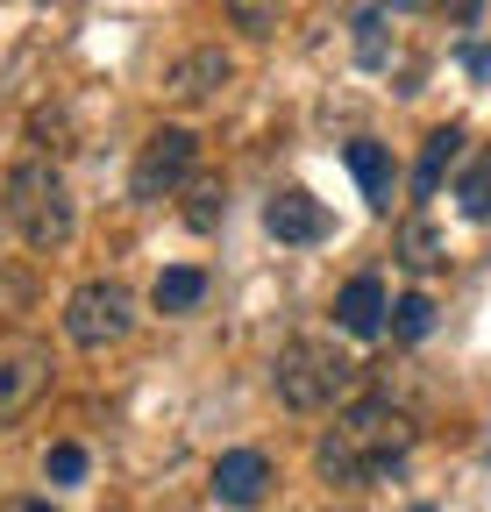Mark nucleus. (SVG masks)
I'll return each mask as SVG.
<instances>
[{
    "label": "nucleus",
    "mask_w": 491,
    "mask_h": 512,
    "mask_svg": "<svg viewBox=\"0 0 491 512\" xmlns=\"http://www.w3.org/2000/svg\"><path fill=\"white\" fill-rule=\"evenodd\" d=\"M406 448H413V420H406L392 399H356V406H342V420L321 434L314 470H321V484L356 491V484L385 477L392 463H406Z\"/></svg>",
    "instance_id": "obj_1"
},
{
    "label": "nucleus",
    "mask_w": 491,
    "mask_h": 512,
    "mask_svg": "<svg viewBox=\"0 0 491 512\" xmlns=\"http://www.w3.org/2000/svg\"><path fill=\"white\" fill-rule=\"evenodd\" d=\"M0 214L15 221V235H22L29 249H65L72 228H79L72 185H65V171H57L50 157H22V164L8 171V185H0Z\"/></svg>",
    "instance_id": "obj_2"
},
{
    "label": "nucleus",
    "mask_w": 491,
    "mask_h": 512,
    "mask_svg": "<svg viewBox=\"0 0 491 512\" xmlns=\"http://www.w3.org/2000/svg\"><path fill=\"white\" fill-rule=\"evenodd\" d=\"M271 384H278V399L292 413H328L335 399H349V384H356V363L335 349V342H314V335H299L278 349L271 363Z\"/></svg>",
    "instance_id": "obj_3"
},
{
    "label": "nucleus",
    "mask_w": 491,
    "mask_h": 512,
    "mask_svg": "<svg viewBox=\"0 0 491 512\" xmlns=\"http://www.w3.org/2000/svg\"><path fill=\"white\" fill-rule=\"evenodd\" d=\"M65 335L79 349H107V342H129L136 335V292L121 278H86L65 299Z\"/></svg>",
    "instance_id": "obj_4"
},
{
    "label": "nucleus",
    "mask_w": 491,
    "mask_h": 512,
    "mask_svg": "<svg viewBox=\"0 0 491 512\" xmlns=\"http://www.w3.org/2000/svg\"><path fill=\"white\" fill-rule=\"evenodd\" d=\"M193 164H200L193 128H157V136L143 143V157H136V171H129V192L136 200H164V192H178L193 178Z\"/></svg>",
    "instance_id": "obj_5"
},
{
    "label": "nucleus",
    "mask_w": 491,
    "mask_h": 512,
    "mask_svg": "<svg viewBox=\"0 0 491 512\" xmlns=\"http://www.w3.org/2000/svg\"><path fill=\"white\" fill-rule=\"evenodd\" d=\"M50 349L43 342H8L0 349V420H22L36 399H43V384H50Z\"/></svg>",
    "instance_id": "obj_6"
},
{
    "label": "nucleus",
    "mask_w": 491,
    "mask_h": 512,
    "mask_svg": "<svg viewBox=\"0 0 491 512\" xmlns=\"http://www.w3.org/2000/svg\"><path fill=\"white\" fill-rule=\"evenodd\" d=\"M228 79H235V57H228L221 43H207V50H186V57L164 72V93H171L178 107H200V100H214Z\"/></svg>",
    "instance_id": "obj_7"
},
{
    "label": "nucleus",
    "mask_w": 491,
    "mask_h": 512,
    "mask_svg": "<svg viewBox=\"0 0 491 512\" xmlns=\"http://www.w3.org/2000/svg\"><path fill=\"white\" fill-rule=\"evenodd\" d=\"M264 491H271V456H264V448H228V456L214 463V498L221 505L250 512Z\"/></svg>",
    "instance_id": "obj_8"
},
{
    "label": "nucleus",
    "mask_w": 491,
    "mask_h": 512,
    "mask_svg": "<svg viewBox=\"0 0 491 512\" xmlns=\"http://www.w3.org/2000/svg\"><path fill=\"white\" fill-rule=\"evenodd\" d=\"M385 285L371 278V271H363V278H349L342 292H335V328L342 335H356V342H371V335H385Z\"/></svg>",
    "instance_id": "obj_9"
},
{
    "label": "nucleus",
    "mask_w": 491,
    "mask_h": 512,
    "mask_svg": "<svg viewBox=\"0 0 491 512\" xmlns=\"http://www.w3.org/2000/svg\"><path fill=\"white\" fill-rule=\"evenodd\" d=\"M264 228L278 242H321L328 235V207L314 200V192H278V200L264 207Z\"/></svg>",
    "instance_id": "obj_10"
},
{
    "label": "nucleus",
    "mask_w": 491,
    "mask_h": 512,
    "mask_svg": "<svg viewBox=\"0 0 491 512\" xmlns=\"http://www.w3.org/2000/svg\"><path fill=\"white\" fill-rule=\"evenodd\" d=\"M349 171H356V185H363V200L385 214V207H392V185H399L392 150H385V143H371V136H356V143H349Z\"/></svg>",
    "instance_id": "obj_11"
},
{
    "label": "nucleus",
    "mask_w": 491,
    "mask_h": 512,
    "mask_svg": "<svg viewBox=\"0 0 491 512\" xmlns=\"http://www.w3.org/2000/svg\"><path fill=\"white\" fill-rule=\"evenodd\" d=\"M456 157H463V128L449 121V128H435V136L420 143V164H413V192H420V200H435V192H442V178H449Z\"/></svg>",
    "instance_id": "obj_12"
},
{
    "label": "nucleus",
    "mask_w": 491,
    "mask_h": 512,
    "mask_svg": "<svg viewBox=\"0 0 491 512\" xmlns=\"http://www.w3.org/2000/svg\"><path fill=\"white\" fill-rule=\"evenodd\" d=\"M207 299V271L200 264H171V271H157V285H150V306L157 313H193Z\"/></svg>",
    "instance_id": "obj_13"
},
{
    "label": "nucleus",
    "mask_w": 491,
    "mask_h": 512,
    "mask_svg": "<svg viewBox=\"0 0 491 512\" xmlns=\"http://www.w3.org/2000/svg\"><path fill=\"white\" fill-rule=\"evenodd\" d=\"M399 264L427 278V271H435V264H442V235H435V228H427V221H406V228H399Z\"/></svg>",
    "instance_id": "obj_14"
},
{
    "label": "nucleus",
    "mask_w": 491,
    "mask_h": 512,
    "mask_svg": "<svg viewBox=\"0 0 491 512\" xmlns=\"http://www.w3.org/2000/svg\"><path fill=\"white\" fill-rule=\"evenodd\" d=\"M228 8V22L242 29V36H271L278 22H285V0H221Z\"/></svg>",
    "instance_id": "obj_15"
},
{
    "label": "nucleus",
    "mask_w": 491,
    "mask_h": 512,
    "mask_svg": "<svg viewBox=\"0 0 491 512\" xmlns=\"http://www.w3.org/2000/svg\"><path fill=\"white\" fill-rule=\"evenodd\" d=\"M392 335H399V342L435 335V299H427V292H406V299L392 306Z\"/></svg>",
    "instance_id": "obj_16"
},
{
    "label": "nucleus",
    "mask_w": 491,
    "mask_h": 512,
    "mask_svg": "<svg viewBox=\"0 0 491 512\" xmlns=\"http://www.w3.org/2000/svg\"><path fill=\"white\" fill-rule=\"evenodd\" d=\"M456 200H463V214H470V221H491V157H477V164L463 171Z\"/></svg>",
    "instance_id": "obj_17"
},
{
    "label": "nucleus",
    "mask_w": 491,
    "mask_h": 512,
    "mask_svg": "<svg viewBox=\"0 0 491 512\" xmlns=\"http://www.w3.org/2000/svg\"><path fill=\"white\" fill-rule=\"evenodd\" d=\"M43 470H50V484H86V448L79 441H57Z\"/></svg>",
    "instance_id": "obj_18"
},
{
    "label": "nucleus",
    "mask_w": 491,
    "mask_h": 512,
    "mask_svg": "<svg viewBox=\"0 0 491 512\" xmlns=\"http://www.w3.org/2000/svg\"><path fill=\"white\" fill-rule=\"evenodd\" d=\"M221 207H228V200H221V185H214V178H200V185H193V207H186V221H193L200 235H214Z\"/></svg>",
    "instance_id": "obj_19"
},
{
    "label": "nucleus",
    "mask_w": 491,
    "mask_h": 512,
    "mask_svg": "<svg viewBox=\"0 0 491 512\" xmlns=\"http://www.w3.org/2000/svg\"><path fill=\"white\" fill-rule=\"evenodd\" d=\"M356 57L363 64H385V22H378V8L356 15Z\"/></svg>",
    "instance_id": "obj_20"
},
{
    "label": "nucleus",
    "mask_w": 491,
    "mask_h": 512,
    "mask_svg": "<svg viewBox=\"0 0 491 512\" xmlns=\"http://www.w3.org/2000/svg\"><path fill=\"white\" fill-rule=\"evenodd\" d=\"M0 512H57V505H50V498H8Z\"/></svg>",
    "instance_id": "obj_21"
},
{
    "label": "nucleus",
    "mask_w": 491,
    "mask_h": 512,
    "mask_svg": "<svg viewBox=\"0 0 491 512\" xmlns=\"http://www.w3.org/2000/svg\"><path fill=\"white\" fill-rule=\"evenodd\" d=\"M463 64H470V72H491V50H470Z\"/></svg>",
    "instance_id": "obj_22"
},
{
    "label": "nucleus",
    "mask_w": 491,
    "mask_h": 512,
    "mask_svg": "<svg viewBox=\"0 0 491 512\" xmlns=\"http://www.w3.org/2000/svg\"><path fill=\"white\" fill-rule=\"evenodd\" d=\"M385 8H413V0H385Z\"/></svg>",
    "instance_id": "obj_23"
},
{
    "label": "nucleus",
    "mask_w": 491,
    "mask_h": 512,
    "mask_svg": "<svg viewBox=\"0 0 491 512\" xmlns=\"http://www.w3.org/2000/svg\"><path fill=\"white\" fill-rule=\"evenodd\" d=\"M413 512H435V505H413Z\"/></svg>",
    "instance_id": "obj_24"
},
{
    "label": "nucleus",
    "mask_w": 491,
    "mask_h": 512,
    "mask_svg": "<svg viewBox=\"0 0 491 512\" xmlns=\"http://www.w3.org/2000/svg\"><path fill=\"white\" fill-rule=\"evenodd\" d=\"M0 221H8V214H0Z\"/></svg>",
    "instance_id": "obj_25"
}]
</instances>
